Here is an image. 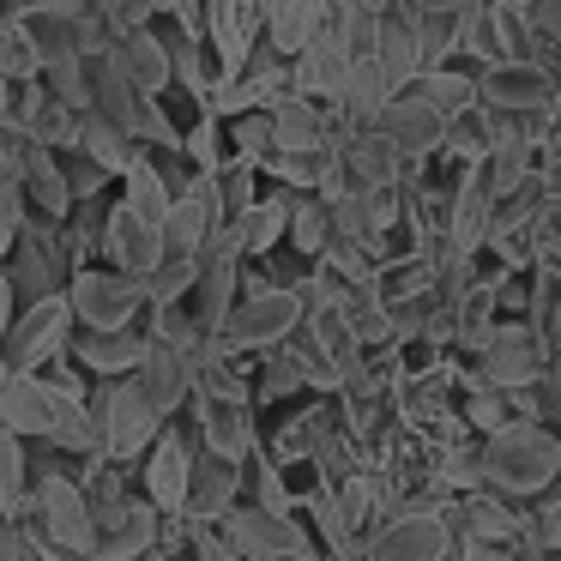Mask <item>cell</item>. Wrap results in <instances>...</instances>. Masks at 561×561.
<instances>
[{"label": "cell", "mask_w": 561, "mask_h": 561, "mask_svg": "<svg viewBox=\"0 0 561 561\" xmlns=\"http://www.w3.org/2000/svg\"><path fill=\"white\" fill-rule=\"evenodd\" d=\"M187 549H194V561H242L230 549V537L218 531V525H206V519H194V531H187Z\"/></svg>", "instance_id": "cell-30"}, {"label": "cell", "mask_w": 561, "mask_h": 561, "mask_svg": "<svg viewBox=\"0 0 561 561\" xmlns=\"http://www.w3.org/2000/svg\"><path fill=\"white\" fill-rule=\"evenodd\" d=\"M158 525L163 513L151 507V501H115V507L98 513V549L91 556L98 561H139L158 549Z\"/></svg>", "instance_id": "cell-12"}, {"label": "cell", "mask_w": 561, "mask_h": 561, "mask_svg": "<svg viewBox=\"0 0 561 561\" xmlns=\"http://www.w3.org/2000/svg\"><path fill=\"white\" fill-rule=\"evenodd\" d=\"M375 127L392 139V151H399V158L411 163V170H423V163H435V151H440V127H447V122H440L435 110H423L416 98H404V91H399V98H387V110L375 115Z\"/></svg>", "instance_id": "cell-13"}, {"label": "cell", "mask_w": 561, "mask_h": 561, "mask_svg": "<svg viewBox=\"0 0 561 561\" xmlns=\"http://www.w3.org/2000/svg\"><path fill=\"white\" fill-rule=\"evenodd\" d=\"M110 49H115V61H122V73L134 79L146 98H158V91L170 85V49H163V37H151L146 25H139V31H122Z\"/></svg>", "instance_id": "cell-21"}, {"label": "cell", "mask_w": 561, "mask_h": 561, "mask_svg": "<svg viewBox=\"0 0 561 561\" xmlns=\"http://www.w3.org/2000/svg\"><path fill=\"white\" fill-rule=\"evenodd\" d=\"M230 139H236V163L260 170V163L272 158V110H242L230 127Z\"/></svg>", "instance_id": "cell-28"}, {"label": "cell", "mask_w": 561, "mask_h": 561, "mask_svg": "<svg viewBox=\"0 0 561 561\" xmlns=\"http://www.w3.org/2000/svg\"><path fill=\"white\" fill-rule=\"evenodd\" d=\"M290 561H332L327 549H308V556H290Z\"/></svg>", "instance_id": "cell-32"}, {"label": "cell", "mask_w": 561, "mask_h": 561, "mask_svg": "<svg viewBox=\"0 0 561 561\" xmlns=\"http://www.w3.org/2000/svg\"><path fill=\"white\" fill-rule=\"evenodd\" d=\"M320 25H327V0H266V43L278 61L302 55Z\"/></svg>", "instance_id": "cell-20"}, {"label": "cell", "mask_w": 561, "mask_h": 561, "mask_svg": "<svg viewBox=\"0 0 561 561\" xmlns=\"http://www.w3.org/2000/svg\"><path fill=\"white\" fill-rule=\"evenodd\" d=\"M19 182H25V199H37L43 218H67V211H73V194H67V170L55 163V146H37V139H25V146H19Z\"/></svg>", "instance_id": "cell-19"}, {"label": "cell", "mask_w": 561, "mask_h": 561, "mask_svg": "<svg viewBox=\"0 0 561 561\" xmlns=\"http://www.w3.org/2000/svg\"><path fill=\"white\" fill-rule=\"evenodd\" d=\"M67 332H73L67 290H43L37 302L7 327V339H0V363L13 368V375H37V368H49L55 356L67 351Z\"/></svg>", "instance_id": "cell-5"}, {"label": "cell", "mask_w": 561, "mask_h": 561, "mask_svg": "<svg viewBox=\"0 0 561 561\" xmlns=\"http://www.w3.org/2000/svg\"><path fill=\"white\" fill-rule=\"evenodd\" d=\"M477 477L483 489L531 507L549 483L561 477V428L549 423H507L477 440Z\"/></svg>", "instance_id": "cell-1"}, {"label": "cell", "mask_w": 561, "mask_h": 561, "mask_svg": "<svg viewBox=\"0 0 561 561\" xmlns=\"http://www.w3.org/2000/svg\"><path fill=\"white\" fill-rule=\"evenodd\" d=\"M284 242L302 260H320L332 242V211L320 194H290V218H284Z\"/></svg>", "instance_id": "cell-23"}, {"label": "cell", "mask_w": 561, "mask_h": 561, "mask_svg": "<svg viewBox=\"0 0 561 561\" xmlns=\"http://www.w3.org/2000/svg\"><path fill=\"white\" fill-rule=\"evenodd\" d=\"M471 363V375L483 380V387H531L537 375H543V339H537L525 320H495V327L477 339V351L465 356Z\"/></svg>", "instance_id": "cell-7"}, {"label": "cell", "mask_w": 561, "mask_h": 561, "mask_svg": "<svg viewBox=\"0 0 561 561\" xmlns=\"http://www.w3.org/2000/svg\"><path fill=\"white\" fill-rule=\"evenodd\" d=\"M19 230H25V182L13 175H0V260L19 248Z\"/></svg>", "instance_id": "cell-29"}, {"label": "cell", "mask_w": 561, "mask_h": 561, "mask_svg": "<svg viewBox=\"0 0 561 561\" xmlns=\"http://www.w3.org/2000/svg\"><path fill=\"white\" fill-rule=\"evenodd\" d=\"M122 182H127V206H134L139 211V218H151V224H163V211H170V182H163V170H158V163H151L146 158V151H139V158L134 163H127V170H122Z\"/></svg>", "instance_id": "cell-25"}, {"label": "cell", "mask_w": 561, "mask_h": 561, "mask_svg": "<svg viewBox=\"0 0 561 561\" xmlns=\"http://www.w3.org/2000/svg\"><path fill=\"white\" fill-rule=\"evenodd\" d=\"M242 489L254 495V507H266V513H296V489H284L278 459H260V447L242 459Z\"/></svg>", "instance_id": "cell-26"}, {"label": "cell", "mask_w": 561, "mask_h": 561, "mask_svg": "<svg viewBox=\"0 0 561 561\" xmlns=\"http://www.w3.org/2000/svg\"><path fill=\"white\" fill-rule=\"evenodd\" d=\"M404 98H416L423 110H435L440 122L465 115L477 103V67L471 61H440V67H423V73L404 85Z\"/></svg>", "instance_id": "cell-16"}, {"label": "cell", "mask_w": 561, "mask_h": 561, "mask_svg": "<svg viewBox=\"0 0 561 561\" xmlns=\"http://www.w3.org/2000/svg\"><path fill=\"white\" fill-rule=\"evenodd\" d=\"M296 327H302V290L272 284V290H248L211 339H218L224 356H248V351H272V344H284Z\"/></svg>", "instance_id": "cell-3"}, {"label": "cell", "mask_w": 561, "mask_h": 561, "mask_svg": "<svg viewBox=\"0 0 561 561\" xmlns=\"http://www.w3.org/2000/svg\"><path fill=\"white\" fill-rule=\"evenodd\" d=\"M151 339L146 332H91V339H79V363L91 368V375H134L139 363H146Z\"/></svg>", "instance_id": "cell-22"}, {"label": "cell", "mask_w": 561, "mask_h": 561, "mask_svg": "<svg viewBox=\"0 0 561 561\" xmlns=\"http://www.w3.org/2000/svg\"><path fill=\"white\" fill-rule=\"evenodd\" d=\"M25 513V435L0 423V519Z\"/></svg>", "instance_id": "cell-27"}, {"label": "cell", "mask_w": 561, "mask_h": 561, "mask_svg": "<svg viewBox=\"0 0 561 561\" xmlns=\"http://www.w3.org/2000/svg\"><path fill=\"white\" fill-rule=\"evenodd\" d=\"M25 513H37L43 543L61 561H85L91 549H98V513H91V501H85V483H73V477L55 471V477H43L37 489H25Z\"/></svg>", "instance_id": "cell-2"}, {"label": "cell", "mask_w": 561, "mask_h": 561, "mask_svg": "<svg viewBox=\"0 0 561 561\" xmlns=\"http://www.w3.org/2000/svg\"><path fill=\"white\" fill-rule=\"evenodd\" d=\"M187 399H194L199 440H206L211 459L242 465L248 453L260 447V440H254V411H248V392H206V387H194Z\"/></svg>", "instance_id": "cell-10"}, {"label": "cell", "mask_w": 561, "mask_h": 561, "mask_svg": "<svg viewBox=\"0 0 561 561\" xmlns=\"http://www.w3.org/2000/svg\"><path fill=\"white\" fill-rule=\"evenodd\" d=\"M91 423H98V440H103V459H134V453L151 447V435L163 428V416L151 411V399L139 392L134 375H110L103 392L85 404Z\"/></svg>", "instance_id": "cell-4"}, {"label": "cell", "mask_w": 561, "mask_h": 561, "mask_svg": "<svg viewBox=\"0 0 561 561\" xmlns=\"http://www.w3.org/2000/svg\"><path fill=\"white\" fill-rule=\"evenodd\" d=\"M7 327H13V278L0 272V339H7Z\"/></svg>", "instance_id": "cell-31"}, {"label": "cell", "mask_w": 561, "mask_h": 561, "mask_svg": "<svg viewBox=\"0 0 561 561\" xmlns=\"http://www.w3.org/2000/svg\"><path fill=\"white\" fill-rule=\"evenodd\" d=\"M79 146H85V158L98 163L103 175H122L127 163L139 158V139H127L122 127L98 122V115H79Z\"/></svg>", "instance_id": "cell-24"}, {"label": "cell", "mask_w": 561, "mask_h": 561, "mask_svg": "<svg viewBox=\"0 0 561 561\" xmlns=\"http://www.w3.org/2000/svg\"><path fill=\"white\" fill-rule=\"evenodd\" d=\"M67 290V308H73L79 327L91 332H122L134 327V314L146 308V284L127 278V272H73V284H61Z\"/></svg>", "instance_id": "cell-8"}, {"label": "cell", "mask_w": 561, "mask_h": 561, "mask_svg": "<svg viewBox=\"0 0 561 561\" xmlns=\"http://www.w3.org/2000/svg\"><path fill=\"white\" fill-rule=\"evenodd\" d=\"M284 218H290V194H254L224 230H230V242L242 260H260L284 242Z\"/></svg>", "instance_id": "cell-17"}, {"label": "cell", "mask_w": 561, "mask_h": 561, "mask_svg": "<svg viewBox=\"0 0 561 561\" xmlns=\"http://www.w3.org/2000/svg\"><path fill=\"white\" fill-rule=\"evenodd\" d=\"M236 501H242V465L199 453V459H194V471H187V501H182V513H187V519L218 525L224 513L236 507Z\"/></svg>", "instance_id": "cell-14"}, {"label": "cell", "mask_w": 561, "mask_h": 561, "mask_svg": "<svg viewBox=\"0 0 561 561\" xmlns=\"http://www.w3.org/2000/svg\"><path fill=\"white\" fill-rule=\"evenodd\" d=\"M0 380H7V363H0Z\"/></svg>", "instance_id": "cell-33"}, {"label": "cell", "mask_w": 561, "mask_h": 561, "mask_svg": "<svg viewBox=\"0 0 561 561\" xmlns=\"http://www.w3.org/2000/svg\"><path fill=\"white\" fill-rule=\"evenodd\" d=\"M453 549V531L440 513H387L363 531V561H440Z\"/></svg>", "instance_id": "cell-9"}, {"label": "cell", "mask_w": 561, "mask_h": 561, "mask_svg": "<svg viewBox=\"0 0 561 561\" xmlns=\"http://www.w3.org/2000/svg\"><path fill=\"white\" fill-rule=\"evenodd\" d=\"M218 531L230 537V549L242 561H290V556L320 549L314 531H308L296 513H266V507H254V501H236V507L218 519Z\"/></svg>", "instance_id": "cell-6"}, {"label": "cell", "mask_w": 561, "mask_h": 561, "mask_svg": "<svg viewBox=\"0 0 561 561\" xmlns=\"http://www.w3.org/2000/svg\"><path fill=\"white\" fill-rule=\"evenodd\" d=\"M187 471H194V453L182 435H151L146 447V501L158 513H182L187 501Z\"/></svg>", "instance_id": "cell-15"}, {"label": "cell", "mask_w": 561, "mask_h": 561, "mask_svg": "<svg viewBox=\"0 0 561 561\" xmlns=\"http://www.w3.org/2000/svg\"><path fill=\"white\" fill-rule=\"evenodd\" d=\"M332 146V115L314 98H278L272 103V151H327Z\"/></svg>", "instance_id": "cell-18"}, {"label": "cell", "mask_w": 561, "mask_h": 561, "mask_svg": "<svg viewBox=\"0 0 561 561\" xmlns=\"http://www.w3.org/2000/svg\"><path fill=\"white\" fill-rule=\"evenodd\" d=\"M103 254L115 260V272H127V278L146 284V272L163 260V230L151 218H139L127 199H115L110 218H103Z\"/></svg>", "instance_id": "cell-11"}]
</instances>
